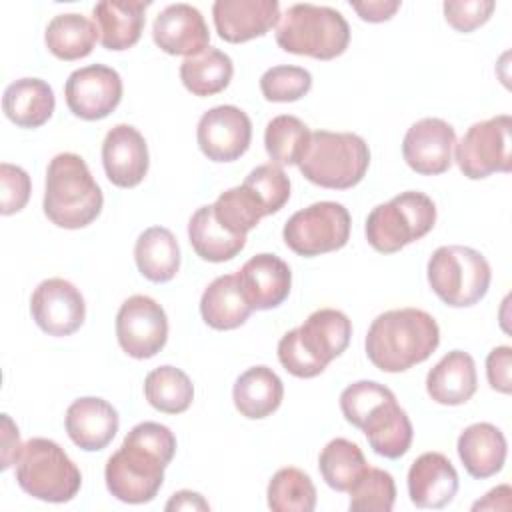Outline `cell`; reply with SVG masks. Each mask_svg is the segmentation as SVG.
Returning <instances> with one entry per match:
<instances>
[{"instance_id": "cell-1", "label": "cell", "mask_w": 512, "mask_h": 512, "mask_svg": "<svg viewBox=\"0 0 512 512\" xmlns=\"http://www.w3.org/2000/svg\"><path fill=\"white\" fill-rule=\"evenodd\" d=\"M176 452V436L158 422H140L108 458L104 480L108 492L126 504H146L164 482V468Z\"/></svg>"}, {"instance_id": "cell-2", "label": "cell", "mask_w": 512, "mask_h": 512, "mask_svg": "<svg viewBox=\"0 0 512 512\" xmlns=\"http://www.w3.org/2000/svg\"><path fill=\"white\" fill-rule=\"evenodd\" d=\"M440 344L436 320L420 308H396L376 316L366 334V356L382 372H404L432 356Z\"/></svg>"}, {"instance_id": "cell-3", "label": "cell", "mask_w": 512, "mask_h": 512, "mask_svg": "<svg viewBox=\"0 0 512 512\" xmlns=\"http://www.w3.org/2000/svg\"><path fill=\"white\" fill-rule=\"evenodd\" d=\"M102 204V190L82 156L62 152L50 160L42 208L52 224L66 230L84 228L100 216Z\"/></svg>"}, {"instance_id": "cell-4", "label": "cell", "mask_w": 512, "mask_h": 512, "mask_svg": "<svg viewBox=\"0 0 512 512\" xmlns=\"http://www.w3.org/2000/svg\"><path fill=\"white\" fill-rule=\"evenodd\" d=\"M350 336L352 322L344 312L320 308L280 338L278 360L292 376L314 378L348 348Z\"/></svg>"}, {"instance_id": "cell-5", "label": "cell", "mask_w": 512, "mask_h": 512, "mask_svg": "<svg viewBox=\"0 0 512 512\" xmlns=\"http://www.w3.org/2000/svg\"><path fill=\"white\" fill-rule=\"evenodd\" d=\"M350 26L342 12L330 6L292 4L276 26V44L290 54L332 60L346 52Z\"/></svg>"}, {"instance_id": "cell-6", "label": "cell", "mask_w": 512, "mask_h": 512, "mask_svg": "<svg viewBox=\"0 0 512 512\" xmlns=\"http://www.w3.org/2000/svg\"><path fill=\"white\" fill-rule=\"evenodd\" d=\"M370 166V150L362 136L352 132L316 130L298 168L306 180L332 190H348L362 182Z\"/></svg>"}, {"instance_id": "cell-7", "label": "cell", "mask_w": 512, "mask_h": 512, "mask_svg": "<svg viewBox=\"0 0 512 512\" xmlns=\"http://www.w3.org/2000/svg\"><path fill=\"white\" fill-rule=\"evenodd\" d=\"M16 482L36 500L64 504L78 494L82 474L60 444L48 438H30L16 460Z\"/></svg>"}, {"instance_id": "cell-8", "label": "cell", "mask_w": 512, "mask_h": 512, "mask_svg": "<svg viewBox=\"0 0 512 512\" xmlns=\"http://www.w3.org/2000/svg\"><path fill=\"white\" fill-rule=\"evenodd\" d=\"M428 284L434 294L452 308H466L480 302L490 286L488 260L470 246H440L428 260Z\"/></svg>"}, {"instance_id": "cell-9", "label": "cell", "mask_w": 512, "mask_h": 512, "mask_svg": "<svg viewBox=\"0 0 512 512\" xmlns=\"http://www.w3.org/2000/svg\"><path fill=\"white\" fill-rule=\"evenodd\" d=\"M436 224V204L418 190L378 204L366 218V240L382 254H392L426 236Z\"/></svg>"}, {"instance_id": "cell-10", "label": "cell", "mask_w": 512, "mask_h": 512, "mask_svg": "<svg viewBox=\"0 0 512 512\" xmlns=\"http://www.w3.org/2000/svg\"><path fill=\"white\" fill-rule=\"evenodd\" d=\"M350 224V214L340 202H314L286 220L282 238L294 254L312 258L344 248Z\"/></svg>"}, {"instance_id": "cell-11", "label": "cell", "mask_w": 512, "mask_h": 512, "mask_svg": "<svg viewBox=\"0 0 512 512\" xmlns=\"http://www.w3.org/2000/svg\"><path fill=\"white\" fill-rule=\"evenodd\" d=\"M512 118L498 114L472 124L454 146V160L470 180L486 178L494 172H510L512 158Z\"/></svg>"}, {"instance_id": "cell-12", "label": "cell", "mask_w": 512, "mask_h": 512, "mask_svg": "<svg viewBox=\"0 0 512 512\" xmlns=\"http://www.w3.org/2000/svg\"><path fill=\"white\" fill-rule=\"evenodd\" d=\"M116 338L120 348L136 360L156 356L168 340L164 308L144 294L126 298L116 314Z\"/></svg>"}, {"instance_id": "cell-13", "label": "cell", "mask_w": 512, "mask_h": 512, "mask_svg": "<svg viewBox=\"0 0 512 512\" xmlns=\"http://www.w3.org/2000/svg\"><path fill=\"white\" fill-rule=\"evenodd\" d=\"M64 96L74 116L82 120H102L122 100V78L110 66L90 64L68 76Z\"/></svg>"}, {"instance_id": "cell-14", "label": "cell", "mask_w": 512, "mask_h": 512, "mask_svg": "<svg viewBox=\"0 0 512 512\" xmlns=\"http://www.w3.org/2000/svg\"><path fill=\"white\" fill-rule=\"evenodd\" d=\"M196 140L208 160L234 162L250 148L252 122L238 106H214L200 116Z\"/></svg>"}, {"instance_id": "cell-15", "label": "cell", "mask_w": 512, "mask_h": 512, "mask_svg": "<svg viewBox=\"0 0 512 512\" xmlns=\"http://www.w3.org/2000/svg\"><path fill=\"white\" fill-rule=\"evenodd\" d=\"M30 312L42 332L50 336H70L82 326L86 304L72 282L64 278H48L32 292Z\"/></svg>"}, {"instance_id": "cell-16", "label": "cell", "mask_w": 512, "mask_h": 512, "mask_svg": "<svg viewBox=\"0 0 512 512\" xmlns=\"http://www.w3.org/2000/svg\"><path fill=\"white\" fill-rule=\"evenodd\" d=\"M456 146L454 128L442 118H422L414 122L402 142L406 164L424 176H436L452 166Z\"/></svg>"}, {"instance_id": "cell-17", "label": "cell", "mask_w": 512, "mask_h": 512, "mask_svg": "<svg viewBox=\"0 0 512 512\" xmlns=\"http://www.w3.org/2000/svg\"><path fill=\"white\" fill-rule=\"evenodd\" d=\"M102 164L108 180L118 188H134L148 174V146L130 124H116L102 142Z\"/></svg>"}, {"instance_id": "cell-18", "label": "cell", "mask_w": 512, "mask_h": 512, "mask_svg": "<svg viewBox=\"0 0 512 512\" xmlns=\"http://www.w3.org/2000/svg\"><path fill=\"white\" fill-rule=\"evenodd\" d=\"M154 44L172 56H194L208 48L210 32L198 8L178 2L166 6L152 26Z\"/></svg>"}, {"instance_id": "cell-19", "label": "cell", "mask_w": 512, "mask_h": 512, "mask_svg": "<svg viewBox=\"0 0 512 512\" xmlns=\"http://www.w3.org/2000/svg\"><path fill=\"white\" fill-rule=\"evenodd\" d=\"M216 32L230 44L264 36L280 20L276 0H216L212 6Z\"/></svg>"}, {"instance_id": "cell-20", "label": "cell", "mask_w": 512, "mask_h": 512, "mask_svg": "<svg viewBox=\"0 0 512 512\" xmlns=\"http://www.w3.org/2000/svg\"><path fill=\"white\" fill-rule=\"evenodd\" d=\"M238 282L252 310H270L280 306L292 286L290 266L276 254H256L238 272Z\"/></svg>"}, {"instance_id": "cell-21", "label": "cell", "mask_w": 512, "mask_h": 512, "mask_svg": "<svg viewBox=\"0 0 512 512\" xmlns=\"http://www.w3.org/2000/svg\"><path fill=\"white\" fill-rule=\"evenodd\" d=\"M64 424L70 440L78 448L96 452L112 442L118 432L120 418L116 408L104 398L84 396L68 406Z\"/></svg>"}, {"instance_id": "cell-22", "label": "cell", "mask_w": 512, "mask_h": 512, "mask_svg": "<svg viewBox=\"0 0 512 512\" xmlns=\"http://www.w3.org/2000/svg\"><path fill=\"white\" fill-rule=\"evenodd\" d=\"M458 492V472L440 452H424L408 470V496L418 508H444Z\"/></svg>"}, {"instance_id": "cell-23", "label": "cell", "mask_w": 512, "mask_h": 512, "mask_svg": "<svg viewBox=\"0 0 512 512\" xmlns=\"http://www.w3.org/2000/svg\"><path fill=\"white\" fill-rule=\"evenodd\" d=\"M142 0H102L92 8V18L100 36V44L120 52L132 48L144 30L146 8Z\"/></svg>"}, {"instance_id": "cell-24", "label": "cell", "mask_w": 512, "mask_h": 512, "mask_svg": "<svg viewBox=\"0 0 512 512\" xmlns=\"http://www.w3.org/2000/svg\"><path fill=\"white\" fill-rule=\"evenodd\" d=\"M456 450L466 472L484 480L502 470L508 446L500 428L490 422H476L460 432Z\"/></svg>"}, {"instance_id": "cell-25", "label": "cell", "mask_w": 512, "mask_h": 512, "mask_svg": "<svg viewBox=\"0 0 512 512\" xmlns=\"http://www.w3.org/2000/svg\"><path fill=\"white\" fill-rule=\"evenodd\" d=\"M478 386L474 358L464 350H452L428 372L426 392L444 406H460L468 402Z\"/></svg>"}, {"instance_id": "cell-26", "label": "cell", "mask_w": 512, "mask_h": 512, "mask_svg": "<svg viewBox=\"0 0 512 512\" xmlns=\"http://www.w3.org/2000/svg\"><path fill=\"white\" fill-rule=\"evenodd\" d=\"M370 448L384 458L396 460L404 456L412 444V422L408 414L398 406L396 398L386 400L370 412L360 426Z\"/></svg>"}, {"instance_id": "cell-27", "label": "cell", "mask_w": 512, "mask_h": 512, "mask_svg": "<svg viewBox=\"0 0 512 512\" xmlns=\"http://www.w3.org/2000/svg\"><path fill=\"white\" fill-rule=\"evenodd\" d=\"M284 398L280 376L268 366H252L242 372L232 388L236 410L250 420H260L276 412Z\"/></svg>"}, {"instance_id": "cell-28", "label": "cell", "mask_w": 512, "mask_h": 512, "mask_svg": "<svg viewBox=\"0 0 512 512\" xmlns=\"http://www.w3.org/2000/svg\"><path fill=\"white\" fill-rule=\"evenodd\" d=\"M56 100L48 82L40 78H20L6 86L2 110L10 122L20 128H38L54 112Z\"/></svg>"}, {"instance_id": "cell-29", "label": "cell", "mask_w": 512, "mask_h": 512, "mask_svg": "<svg viewBox=\"0 0 512 512\" xmlns=\"http://www.w3.org/2000/svg\"><path fill=\"white\" fill-rule=\"evenodd\" d=\"M202 320L214 330H234L252 314L236 274L218 276L208 284L200 298Z\"/></svg>"}, {"instance_id": "cell-30", "label": "cell", "mask_w": 512, "mask_h": 512, "mask_svg": "<svg viewBox=\"0 0 512 512\" xmlns=\"http://www.w3.org/2000/svg\"><path fill=\"white\" fill-rule=\"evenodd\" d=\"M134 260L150 282H168L180 268V246L174 234L164 226L146 228L134 244Z\"/></svg>"}, {"instance_id": "cell-31", "label": "cell", "mask_w": 512, "mask_h": 512, "mask_svg": "<svg viewBox=\"0 0 512 512\" xmlns=\"http://www.w3.org/2000/svg\"><path fill=\"white\" fill-rule=\"evenodd\" d=\"M188 240L206 262L232 260L246 246V236L228 232L214 216L212 204L200 206L188 220Z\"/></svg>"}, {"instance_id": "cell-32", "label": "cell", "mask_w": 512, "mask_h": 512, "mask_svg": "<svg viewBox=\"0 0 512 512\" xmlns=\"http://www.w3.org/2000/svg\"><path fill=\"white\" fill-rule=\"evenodd\" d=\"M98 40L96 24L76 12L54 16L44 32L46 48L66 62L88 56Z\"/></svg>"}, {"instance_id": "cell-33", "label": "cell", "mask_w": 512, "mask_h": 512, "mask_svg": "<svg viewBox=\"0 0 512 512\" xmlns=\"http://www.w3.org/2000/svg\"><path fill=\"white\" fill-rule=\"evenodd\" d=\"M232 74V58L212 46L184 58L180 64V80L194 96H214L222 92L230 84Z\"/></svg>"}, {"instance_id": "cell-34", "label": "cell", "mask_w": 512, "mask_h": 512, "mask_svg": "<svg viewBox=\"0 0 512 512\" xmlns=\"http://www.w3.org/2000/svg\"><path fill=\"white\" fill-rule=\"evenodd\" d=\"M148 404L164 414L186 412L194 400V386L186 372L176 366H158L144 380Z\"/></svg>"}, {"instance_id": "cell-35", "label": "cell", "mask_w": 512, "mask_h": 512, "mask_svg": "<svg viewBox=\"0 0 512 512\" xmlns=\"http://www.w3.org/2000/svg\"><path fill=\"white\" fill-rule=\"evenodd\" d=\"M366 468L368 462L362 448L346 438L330 440L318 458V470L324 482L336 492H348Z\"/></svg>"}, {"instance_id": "cell-36", "label": "cell", "mask_w": 512, "mask_h": 512, "mask_svg": "<svg viewBox=\"0 0 512 512\" xmlns=\"http://www.w3.org/2000/svg\"><path fill=\"white\" fill-rule=\"evenodd\" d=\"M310 134L308 126L292 114L272 118L264 130V146L270 160L278 166L298 164L306 152Z\"/></svg>"}, {"instance_id": "cell-37", "label": "cell", "mask_w": 512, "mask_h": 512, "mask_svg": "<svg viewBox=\"0 0 512 512\" xmlns=\"http://www.w3.org/2000/svg\"><path fill=\"white\" fill-rule=\"evenodd\" d=\"M268 508L274 512H312L316 488L310 476L298 468H280L268 482Z\"/></svg>"}, {"instance_id": "cell-38", "label": "cell", "mask_w": 512, "mask_h": 512, "mask_svg": "<svg viewBox=\"0 0 512 512\" xmlns=\"http://www.w3.org/2000/svg\"><path fill=\"white\" fill-rule=\"evenodd\" d=\"M212 210L216 220L228 232L238 236H246V232L256 228V224L266 216L262 202L244 184L222 192L212 204Z\"/></svg>"}, {"instance_id": "cell-39", "label": "cell", "mask_w": 512, "mask_h": 512, "mask_svg": "<svg viewBox=\"0 0 512 512\" xmlns=\"http://www.w3.org/2000/svg\"><path fill=\"white\" fill-rule=\"evenodd\" d=\"M348 492L352 512H390L394 508L396 484L392 474L382 468L368 466Z\"/></svg>"}, {"instance_id": "cell-40", "label": "cell", "mask_w": 512, "mask_h": 512, "mask_svg": "<svg viewBox=\"0 0 512 512\" xmlns=\"http://www.w3.org/2000/svg\"><path fill=\"white\" fill-rule=\"evenodd\" d=\"M312 88V74L300 66H272L260 78L268 102H296Z\"/></svg>"}, {"instance_id": "cell-41", "label": "cell", "mask_w": 512, "mask_h": 512, "mask_svg": "<svg viewBox=\"0 0 512 512\" xmlns=\"http://www.w3.org/2000/svg\"><path fill=\"white\" fill-rule=\"evenodd\" d=\"M396 398L394 392L374 380H358L346 386L340 394V410L352 426L360 428L364 420L370 416L374 408L384 404L386 400Z\"/></svg>"}, {"instance_id": "cell-42", "label": "cell", "mask_w": 512, "mask_h": 512, "mask_svg": "<svg viewBox=\"0 0 512 512\" xmlns=\"http://www.w3.org/2000/svg\"><path fill=\"white\" fill-rule=\"evenodd\" d=\"M242 184L248 186L262 202L266 216L282 210L290 198V180L286 172L274 162L256 166Z\"/></svg>"}, {"instance_id": "cell-43", "label": "cell", "mask_w": 512, "mask_h": 512, "mask_svg": "<svg viewBox=\"0 0 512 512\" xmlns=\"http://www.w3.org/2000/svg\"><path fill=\"white\" fill-rule=\"evenodd\" d=\"M444 18L458 32H472L486 24L496 4L492 0H448L444 2Z\"/></svg>"}, {"instance_id": "cell-44", "label": "cell", "mask_w": 512, "mask_h": 512, "mask_svg": "<svg viewBox=\"0 0 512 512\" xmlns=\"http://www.w3.org/2000/svg\"><path fill=\"white\" fill-rule=\"evenodd\" d=\"M0 186H2V198H0V212L4 216L20 212L28 198H30V176L20 166L2 162L0 164Z\"/></svg>"}, {"instance_id": "cell-45", "label": "cell", "mask_w": 512, "mask_h": 512, "mask_svg": "<svg viewBox=\"0 0 512 512\" xmlns=\"http://www.w3.org/2000/svg\"><path fill=\"white\" fill-rule=\"evenodd\" d=\"M510 366H512V348L510 346H496L490 350L486 358V376L492 390L510 394L512 380H510Z\"/></svg>"}, {"instance_id": "cell-46", "label": "cell", "mask_w": 512, "mask_h": 512, "mask_svg": "<svg viewBox=\"0 0 512 512\" xmlns=\"http://www.w3.org/2000/svg\"><path fill=\"white\" fill-rule=\"evenodd\" d=\"M20 444V434L16 424L12 422V418L8 414H2V470H8L12 464H16L20 452H22Z\"/></svg>"}, {"instance_id": "cell-47", "label": "cell", "mask_w": 512, "mask_h": 512, "mask_svg": "<svg viewBox=\"0 0 512 512\" xmlns=\"http://www.w3.org/2000/svg\"><path fill=\"white\" fill-rule=\"evenodd\" d=\"M358 16L366 22H384L390 20L400 8L398 0H368V2H350Z\"/></svg>"}, {"instance_id": "cell-48", "label": "cell", "mask_w": 512, "mask_h": 512, "mask_svg": "<svg viewBox=\"0 0 512 512\" xmlns=\"http://www.w3.org/2000/svg\"><path fill=\"white\" fill-rule=\"evenodd\" d=\"M166 510H210V504L192 490H180L166 502Z\"/></svg>"}, {"instance_id": "cell-49", "label": "cell", "mask_w": 512, "mask_h": 512, "mask_svg": "<svg viewBox=\"0 0 512 512\" xmlns=\"http://www.w3.org/2000/svg\"><path fill=\"white\" fill-rule=\"evenodd\" d=\"M498 496H502V500H508V502H502V504H500L502 510H508V508H510V486H508V484H502ZM494 500H496V488L490 490V492L484 496V500L474 502L472 510H496V502H494Z\"/></svg>"}]
</instances>
